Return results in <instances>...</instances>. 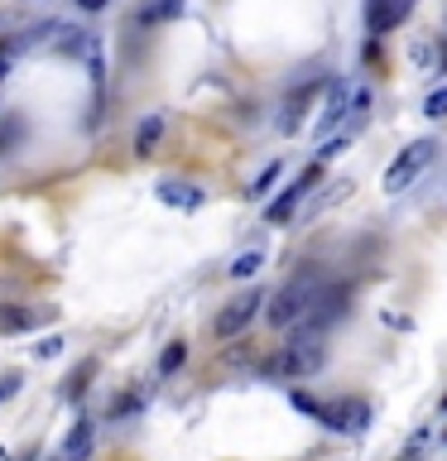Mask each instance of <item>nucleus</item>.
I'll list each match as a JSON object with an SVG mask.
<instances>
[{
  "label": "nucleus",
  "mask_w": 447,
  "mask_h": 461,
  "mask_svg": "<svg viewBox=\"0 0 447 461\" xmlns=\"http://www.w3.org/2000/svg\"><path fill=\"white\" fill-rule=\"evenodd\" d=\"M323 360H327V346H323V331L317 327H294V337L284 341V351L279 360H274V370H284V375H294V380H303V375H313V370H323Z\"/></svg>",
  "instance_id": "1"
},
{
  "label": "nucleus",
  "mask_w": 447,
  "mask_h": 461,
  "mask_svg": "<svg viewBox=\"0 0 447 461\" xmlns=\"http://www.w3.org/2000/svg\"><path fill=\"white\" fill-rule=\"evenodd\" d=\"M317 294H323L317 274H298L294 284H284L279 294H274V303H269V322H274V327H298V322H308Z\"/></svg>",
  "instance_id": "2"
},
{
  "label": "nucleus",
  "mask_w": 447,
  "mask_h": 461,
  "mask_svg": "<svg viewBox=\"0 0 447 461\" xmlns=\"http://www.w3.org/2000/svg\"><path fill=\"white\" fill-rule=\"evenodd\" d=\"M433 154H438V140H414L409 149L385 168V193H409V187L418 183V173L433 164Z\"/></svg>",
  "instance_id": "3"
},
{
  "label": "nucleus",
  "mask_w": 447,
  "mask_h": 461,
  "mask_svg": "<svg viewBox=\"0 0 447 461\" xmlns=\"http://www.w3.org/2000/svg\"><path fill=\"white\" fill-rule=\"evenodd\" d=\"M260 308H265V294H260V288H245V294H236L222 312H216L212 331H216V337H241V331L255 322Z\"/></svg>",
  "instance_id": "4"
},
{
  "label": "nucleus",
  "mask_w": 447,
  "mask_h": 461,
  "mask_svg": "<svg viewBox=\"0 0 447 461\" xmlns=\"http://www.w3.org/2000/svg\"><path fill=\"white\" fill-rule=\"evenodd\" d=\"M317 183H323V158H317V164H308V168H303L298 178H294V183L284 187V197H279V202H269V207H265V221H269V226H284L288 216L298 212L303 193H308V187H317Z\"/></svg>",
  "instance_id": "5"
},
{
  "label": "nucleus",
  "mask_w": 447,
  "mask_h": 461,
  "mask_svg": "<svg viewBox=\"0 0 447 461\" xmlns=\"http://www.w3.org/2000/svg\"><path fill=\"white\" fill-rule=\"evenodd\" d=\"M323 423L332 432H360V428H370V403L366 399H337L323 409Z\"/></svg>",
  "instance_id": "6"
},
{
  "label": "nucleus",
  "mask_w": 447,
  "mask_h": 461,
  "mask_svg": "<svg viewBox=\"0 0 447 461\" xmlns=\"http://www.w3.org/2000/svg\"><path fill=\"white\" fill-rule=\"evenodd\" d=\"M346 303H351V288H346V284H337V288H323V294L313 298V312H308V322H303V327L327 331V322H337V317H346Z\"/></svg>",
  "instance_id": "7"
},
{
  "label": "nucleus",
  "mask_w": 447,
  "mask_h": 461,
  "mask_svg": "<svg viewBox=\"0 0 447 461\" xmlns=\"http://www.w3.org/2000/svg\"><path fill=\"white\" fill-rule=\"evenodd\" d=\"M342 121H351V86L346 82H332L327 86V101H323V115H317V135H332Z\"/></svg>",
  "instance_id": "8"
},
{
  "label": "nucleus",
  "mask_w": 447,
  "mask_h": 461,
  "mask_svg": "<svg viewBox=\"0 0 447 461\" xmlns=\"http://www.w3.org/2000/svg\"><path fill=\"white\" fill-rule=\"evenodd\" d=\"M409 10H414V0H370V5H366L370 39H375V34H389L395 24H404V20H409Z\"/></svg>",
  "instance_id": "9"
},
{
  "label": "nucleus",
  "mask_w": 447,
  "mask_h": 461,
  "mask_svg": "<svg viewBox=\"0 0 447 461\" xmlns=\"http://www.w3.org/2000/svg\"><path fill=\"white\" fill-rule=\"evenodd\" d=\"M92 438H96L92 418H78V423L68 428V438H63V456H58V461H87V456H92Z\"/></svg>",
  "instance_id": "10"
},
{
  "label": "nucleus",
  "mask_w": 447,
  "mask_h": 461,
  "mask_svg": "<svg viewBox=\"0 0 447 461\" xmlns=\"http://www.w3.org/2000/svg\"><path fill=\"white\" fill-rule=\"evenodd\" d=\"M159 202H164V207H183V212H197V207H202V202H207V197H202L197 187H187V183H159Z\"/></svg>",
  "instance_id": "11"
},
{
  "label": "nucleus",
  "mask_w": 447,
  "mask_h": 461,
  "mask_svg": "<svg viewBox=\"0 0 447 461\" xmlns=\"http://www.w3.org/2000/svg\"><path fill=\"white\" fill-rule=\"evenodd\" d=\"M183 14V0H144L135 20L140 24H169V20H178Z\"/></svg>",
  "instance_id": "12"
},
{
  "label": "nucleus",
  "mask_w": 447,
  "mask_h": 461,
  "mask_svg": "<svg viewBox=\"0 0 447 461\" xmlns=\"http://www.w3.org/2000/svg\"><path fill=\"white\" fill-rule=\"evenodd\" d=\"M159 135H164V115H144L140 130H135V154H140V158H144V154H154Z\"/></svg>",
  "instance_id": "13"
},
{
  "label": "nucleus",
  "mask_w": 447,
  "mask_h": 461,
  "mask_svg": "<svg viewBox=\"0 0 447 461\" xmlns=\"http://www.w3.org/2000/svg\"><path fill=\"white\" fill-rule=\"evenodd\" d=\"M313 92H317V86H303V92H298V96L284 106V121H279V130H284V135H298V130H303V106L313 101Z\"/></svg>",
  "instance_id": "14"
},
{
  "label": "nucleus",
  "mask_w": 447,
  "mask_h": 461,
  "mask_svg": "<svg viewBox=\"0 0 447 461\" xmlns=\"http://www.w3.org/2000/svg\"><path fill=\"white\" fill-rule=\"evenodd\" d=\"M260 269H265V255H260V250H245V255H236V259H231V279H255V274Z\"/></svg>",
  "instance_id": "15"
},
{
  "label": "nucleus",
  "mask_w": 447,
  "mask_h": 461,
  "mask_svg": "<svg viewBox=\"0 0 447 461\" xmlns=\"http://www.w3.org/2000/svg\"><path fill=\"white\" fill-rule=\"evenodd\" d=\"M187 360V341H169L164 346V356H159V375H173Z\"/></svg>",
  "instance_id": "16"
},
{
  "label": "nucleus",
  "mask_w": 447,
  "mask_h": 461,
  "mask_svg": "<svg viewBox=\"0 0 447 461\" xmlns=\"http://www.w3.org/2000/svg\"><path fill=\"white\" fill-rule=\"evenodd\" d=\"M39 317H43V312H20V308H10V312H0V327H5V331H29V327L39 322Z\"/></svg>",
  "instance_id": "17"
},
{
  "label": "nucleus",
  "mask_w": 447,
  "mask_h": 461,
  "mask_svg": "<svg viewBox=\"0 0 447 461\" xmlns=\"http://www.w3.org/2000/svg\"><path fill=\"white\" fill-rule=\"evenodd\" d=\"M424 115H428V121H447V86H438V92H428V101H424Z\"/></svg>",
  "instance_id": "18"
},
{
  "label": "nucleus",
  "mask_w": 447,
  "mask_h": 461,
  "mask_svg": "<svg viewBox=\"0 0 447 461\" xmlns=\"http://www.w3.org/2000/svg\"><path fill=\"white\" fill-rule=\"evenodd\" d=\"M288 399H294V409H298V413H308V418H317V423H323V403H317L313 394H303V389H294Z\"/></svg>",
  "instance_id": "19"
},
{
  "label": "nucleus",
  "mask_w": 447,
  "mask_h": 461,
  "mask_svg": "<svg viewBox=\"0 0 447 461\" xmlns=\"http://www.w3.org/2000/svg\"><path fill=\"white\" fill-rule=\"evenodd\" d=\"M279 173H284L279 164H269V168H265V173H260V178L251 183V197H265V193H269V187H274V183H279Z\"/></svg>",
  "instance_id": "20"
},
{
  "label": "nucleus",
  "mask_w": 447,
  "mask_h": 461,
  "mask_svg": "<svg viewBox=\"0 0 447 461\" xmlns=\"http://www.w3.org/2000/svg\"><path fill=\"white\" fill-rule=\"evenodd\" d=\"M366 111H370V86H360V92H351V121H360Z\"/></svg>",
  "instance_id": "21"
},
{
  "label": "nucleus",
  "mask_w": 447,
  "mask_h": 461,
  "mask_svg": "<svg viewBox=\"0 0 447 461\" xmlns=\"http://www.w3.org/2000/svg\"><path fill=\"white\" fill-rule=\"evenodd\" d=\"M87 375H92V360H87V366L72 375V384H68V399H82V389H87Z\"/></svg>",
  "instance_id": "22"
},
{
  "label": "nucleus",
  "mask_w": 447,
  "mask_h": 461,
  "mask_svg": "<svg viewBox=\"0 0 447 461\" xmlns=\"http://www.w3.org/2000/svg\"><path fill=\"white\" fill-rule=\"evenodd\" d=\"M58 351H63V337H49V341H39V346H34V356H39V360H53Z\"/></svg>",
  "instance_id": "23"
},
{
  "label": "nucleus",
  "mask_w": 447,
  "mask_h": 461,
  "mask_svg": "<svg viewBox=\"0 0 447 461\" xmlns=\"http://www.w3.org/2000/svg\"><path fill=\"white\" fill-rule=\"evenodd\" d=\"M14 135H20V125H14V121H5V125H0V154H5L10 144H14Z\"/></svg>",
  "instance_id": "24"
},
{
  "label": "nucleus",
  "mask_w": 447,
  "mask_h": 461,
  "mask_svg": "<svg viewBox=\"0 0 447 461\" xmlns=\"http://www.w3.org/2000/svg\"><path fill=\"white\" fill-rule=\"evenodd\" d=\"M14 389H20V375H5V380H0V403H5Z\"/></svg>",
  "instance_id": "25"
},
{
  "label": "nucleus",
  "mask_w": 447,
  "mask_h": 461,
  "mask_svg": "<svg viewBox=\"0 0 447 461\" xmlns=\"http://www.w3.org/2000/svg\"><path fill=\"white\" fill-rule=\"evenodd\" d=\"M111 0H78V10H87V14H96V10H106Z\"/></svg>",
  "instance_id": "26"
},
{
  "label": "nucleus",
  "mask_w": 447,
  "mask_h": 461,
  "mask_svg": "<svg viewBox=\"0 0 447 461\" xmlns=\"http://www.w3.org/2000/svg\"><path fill=\"white\" fill-rule=\"evenodd\" d=\"M10 63H14V49H0V82H5V72H10Z\"/></svg>",
  "instance_id": "27"
},
{
  "label": "nucleus",
  "mask_w": 447,
  "mask_h": 461,
  "mask_svg": "<svg viewBox=\"0 0 447 461\" xmlns=\"http://www.w3.org/2000/svg\"><path fill=\"white\" fill-rule=\"evenodd\" d=\"M442 413H447V394H442Z\"/></svg>",
  "instance_id": "28"
},
{
  "label": "nucleus",
  "mask_w": 447,
  "mask_h": 461,
  "mask_svg": "<svg viewBox=\"0 0 447 461\" xmlns=\"http://www.w3.org/2000/svg\"><path fill=\"white\" fill-rule=\"evenodd\" d=\"M0 461H5V447H0Z\"/></svg>",
  "instance_id": "29"
}]
</instances>
